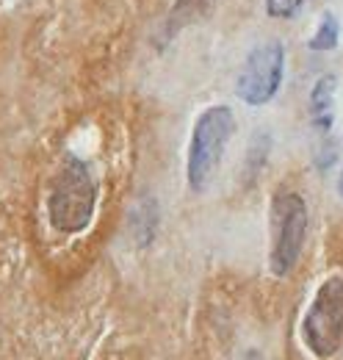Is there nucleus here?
<instances>
[{
    "label": "nucleus",
    "mask_w": 343,
    "mask_h": 360,
    "mask_svg": "<svg viewBox=\"0 0 343 360\" xmlns=\"http://www.w3.org/2000/svg\"><path fill=\"white\" fill-rule=\"evenodd\" d=\"M302 341L318 360H330L343 344V277H327L302 319Z\"/></svg>",
    "instance_id": "obj_4"
},
{
    "label": "nucleus",
    "mask_w": 343,
    "mask_h": 360,
    "mask_svg": "<svg viewBox=\"0 0 343 360\" xmlns=\"http://www.w3.org/2000/svg\"><path fill=\"white\" fill-rule=\"evenodd\" d=\"M244 360H263V358H260L255 349H252V352H247V358H244Z\"/></svg>",
    "instance_id": "obj_10"
},
{
    "label": "nucleus",
    "mask_w": 343,
    "mask_h": 360,
    "mask_svg": "<svg viewBox=\"0 0 343 360\" xmlns=\"http://www.w3.org/2000/svg\"><path fill=\"white\" fill-rule=\"evenodd\" d=\"M97 186L81 158L67 155L47 197V217L58 233H81L94 214Z\"/></svg>",
    "instance_id": "obj_1"
},
{
    "label": "nucleus",
    "mask_w": 343,
    "mask_h": 360,
    "mask_svg": "<svg viewBox=\"0 0 343 360\" xmlns=\"http://www.w3.org/2000/svg\"><path fill=\"white\" fill-rule=\"evenodd\" d=\"M338 39H341V22H338V17L332 11H324L307 47L316 50V53H330V50L338 47Z\"/></svg>",
    "instance_id": "obj_8"
},
{
    "label": "nucleus",
    "mask_w": 343,
    "mask_h": 360,
    "mask_svg": "<svg viewBox=\"0 0 343 360\" xmlns=\"http://www.w3.org/2000/svg\"><path fill=\"white\" fill-rule=\"evenodd\" d=\"M338 194L343 197V169H341V175H338Z\"/></svg>",
    "instance_id": "obj_11"
},
{
    "label": "nucleus",
    "mask_w": 343,
    "mask_h": 360,
    "mask_svg": "<svg viewBox=\"0 0 343 360\" xmlns=\"http://www.w3.org/2000/svg\"><path fill=\"white\" fill-rule=\"evenodd\" d=\"M335 91H338V75H321L307 97V117L310 125L318 134H330L335 122Z\"/></svg>",
    "instance_id": "obj_6"
},
{
    "label": "nucleus",
    "mask_w": 343,
    "mask_h": 360,
    "mask_svg": "<svg viewBox=\"0 0 343 360\" xmlns=\"http://www.w3.org/2000/svg\"><path fill=\"white\" fill-rule=\"evenodd\" d=\"M307 238V202L297 191H277L271 200V252L268 266L274 277H288L297 269Z\"/></svg>",
    "instance_id": "obj_3"
},
{
    "label": "nucleus",
    "mask_w": 343,
    "mask_h": 360,
    "mask_svg": "<svg viewBox=\"0 0 343 360\" xmlns=\"http://www.w3.org/2000/svg\"><path fill=\"white\" fill-rule=\"evenodd\" d=\"M304 6V0H266V14L274 20H291Z\"/></svg>",
    "instance_id": "obj_9"
},
{
    "label": "nucleus",
    "mask_w": 343,
    "mask_h": 360,
    "mask_svg": "<svg viewBox=\"0 0 343 360\" xmlns=\"http://www.w3.org/2000/svg\"><path fill=\"white\" fill-rule=\"evenodd\" d=\"M233 131H235V117L227 105H211L197 117L188 144V161H186V178L191 191L208 188L224 158Z\"/></svg>",
    "instance_id": "obj_2"
},
{
    "label": "nucleus",
    "mask_w": 343,
    "mask_h": 360,
    "mask_svg": "<svg viewBox=\"0 0 343 360\" xmlns=\"http://www.w3.org/2000/svg\"><path fill=\"white\" fill-rule=\"evenodd\" d=\"M283 75H285V47L277 39L260 42L250 50L238 81H235V94L247 103V105H266L274 100V94L283 86Z\"/></svg>",
    "instance_id": "obj_5"
},
{
    "label": "nucleus",
    "mask_w": 343,
    "mask_h": 360,
    "mask_svg": "<svg viewBox=\"0 0 343 360\" xmlns=\"http://www.w3.org/2000/svg\"><path fill=\"white\" fill-rule=\"evenodd\" d=\"M214 6L216 0H174V6L169 8V17L164 22V31H161V42H172L180 31L208 20Z\"/></svg>",
    "instance_id": "obj_7"
}]
</instances>
